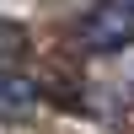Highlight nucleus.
<instances>
[{"instance_id": "f257e3e1", "label": "nucleus", "mask_w": 134, "mask_h": 134, "mask_svg": "<svg viewBox=\"0 0 134 134\" xmlns=\"http://www.w3.org/2000/svg\"><path fill=\"white\" fill-rule=\"evenodd\" d=\"M75 38H81L86 54H124V48H134V0H97L75 21Z\"/></svg>"}, {"instance_id": "7ed1b4c3", "label": "nucleus", "mask_w": 134, "mask_h": 134, "mask_svg": "<svg viewBox=\"0 0 134 134\" xmlns=\"http://www.w3.org/2000/svg\"><path fill=\"white\" fill-rule=\"evenodd\" d=\"M21 54H27V32L11 27V21H0V70H5L11 59H21Z\"/></svg>"}, {"instance_id": "f03ea898", "label": "nucleus", "mask_w": 134, "mask_h": 134, "mask_svg": "<svg viewBox=\"0 0 134 134\" xmlns=\"http://www.w3.org/2000/svg\"><path fill=\"white\" fill-rule=\"evenodd\" d=\"M32 107H38V81L21 70H0V118H27Z\"/></svg>"}]
</instances>
